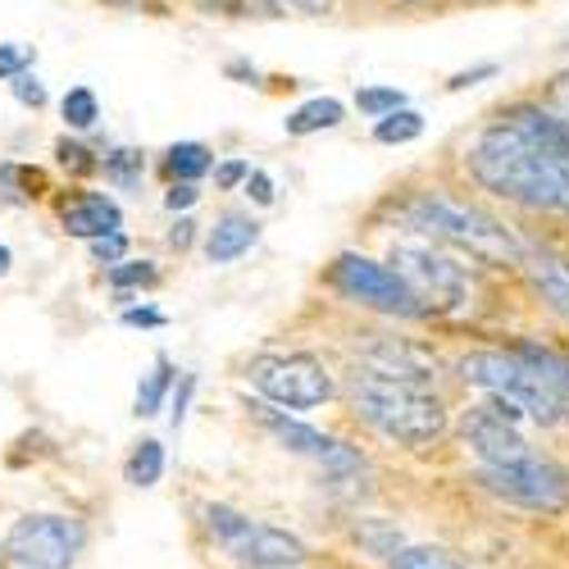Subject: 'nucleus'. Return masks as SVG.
Listing matches in <instances>:
<instances>
[{"instance_id":"f257e3e1","label":"nucleus","mask_w":569,"mask_h":569,"mask_svg":"<svg viewBox=\"0 0 569 569\" xmlns=\"http://www.w3.org/2000/svg\"><path fill=\"white\" fill-rule=\"evenodd\" d=\"M397 214L419 237H429V242H438V247H451L469 260L501 264V269H525V260H529V242L501 214H492L488 206L469 201V197L442 192V187L415 192L410 201H401Z\"/></svg>"},{"instance_id":"f03ea898","label":"nucleus","mask_w":569,"mask_h":569,"mask_svg":"<svg viewBox=\"0 0 569 569\" xmlns=\"http://www.w3.org/2000/svg\"><path fill=\"white\" fill-rule=\"evenodd\" d=\"M351 406L373 433H383L388 442L410 447V451L438 447L447 438V429H451L447 401L438 392L392 383V378H378V373H365V369L356 373V383H351Z\"/></svg>"},{"instance_id":"7ed1b4c3","label":"nucleus","mask_w":569,"mask_h":569,"mask_svg":"<svg viewBox=\"0 0 569 569\" xmlns=\"http://www.w3.org/2000/svg\"><path fill=\"white\" fill-rule=\"evenodd\" d=\"M456 373H460L465 388L483 392L488 401L515 406L529 423H538V429H560V423H569V406L551 388V378L533 360L519 356L515 347L469 351V356L456 360Z\"/></svg>"},{"instance_id":"20e7f679","label":"nucleus","mask_w":569,"mask_h":569,"mask_svg":"<svg viewBox=\"0 0 569 569\" xmlns=\"http://www.w3.org/2000/svg\"><path fill=\"white\" fill-rule=\"evenodd\" d=\"M388 264L401 273V282L419 297L429 315H456L469 301V269L429 237H406L392 247Z\"/></svg>"},{"instance_id":"39448f33","label":"nucleus","mask_w":569,"mask_h":569,"mask_svg":"<svg viewBox=\"0 0 569 569\" xmlns=\"http://www.w3.org/2000/svg\"><path fill=\"white\" fill-rule=\"evenodd\" d=\"M479 488L492 492L497 501L529 510V515H565L569 510V465L556 456H525L510 465L479 469Z\"/></svg>"},{"instance_id":"423d86ee","label":"nucleus","mask_w":569,"mask_h":569,"mask_svg":"<svg viewBox=\"0 0 569 569\" xmlns=\"http://www.w3.org/2000/svg\"><path fill=\"white\" fill-rule=\"evenodd\" d=\"M206 525L214 533V542L237 560V565H251V569H297L306 565V542L292 538L288 529H273V525H256V519L237 515L228 506H206Z\"/></svg>"},{"instance_id":"0eeeda50","label":"nucleus","mask_w":569,"mask_h":569,"mask_svg":"<svg viewBox=\"0 0 569 569\" xmlns=\"http://www.w3.org/2000/svg\"><path fill=\"white\" fill-rule=\"evenodd\" d=\"M328 288L338 297L365 306V310H378V315H392V319H429V310L419 306V297L401 282V273L392 264H378L369 256H338L328 264Z\"/></svg>"},{"instance_id":"6e6552de","label":"nucleus","mask_w":569,"mask_h":569,"mask_svg":"<svg viewBox=\"0 0 569 569\" xmlns=\"http://www.w3.org/2000/svg\"><path fill=\"white\" fill-rule=\"evenodd\" d=\"M247 373H251L256 392L278 410H315L323 401H333V373L323 369V360H315L306 351L256 356Z\"/></svg>"},{"instance_id":"1a4fd4ad","label":"nucleus","mask_w":569,"mask_h":569,"mask_svg":"<svg viewBox=\"0 0 569 569\" xmlns=\"http://www.w3.org/2000/svg\"><path fill=\"white\" fill-rule=\"evenodd\" d=\"M529 419L519 415L515 406L506 401H479L469 406L465 419H460V438L465 447L473 451L479 469H492V465H510V460H525L533 456V442H529Z\"/></svg>"},{"instance_id":"9d476101","label":"nucleus","mask_w":569,"mask_h":569,"mask_svg":"<svg viewBox=\"0 0 569 569\" xmlns=\"http://www.w3.org/2000/svg\"><path fill=\"white\" fill-rule=\"evenodd\" d=\"M82 551V525L64 515H23L6 533V556L19 569H73Z\"/></svg>"},{"instance_id":"9b49d317","label":"nucleus","mask_w":569,"mask_h":569,"mask_svg":"<svg viewBox=\"0 0 569 569\" xmlns=\"http://www.w3.org/2000/svg\"><path fill=\"white\" fill-rule=\"evenodd\" d=\"M251 415H256L264 429H269L282 447H288L292 456H310V460H319L328 473H333V479H347V473H365V456H360V451H351L347 442H338V438H328V433L310 429V423H301V419H292V415H282L278 406L256 401Z\"/></svg>"},{"instance_id":"f8f14e48","label":"nucleus","mask_w":569,"mask_h":569,"mask_svg":"<svg viewBox=\"0 0 569 569\" xmlns=\"http://www.w3.org/2000/svg\"><path fill=\"white\" fill-rule=\"evenodd\" d=\"M360 369L378 373V378H392V383H410V388H429L438 378V356L410 342V338H392V333H365V342H356Z\"/></svg>"},{"instance_id":"ddd939ff","label":"nucleus","mask_w":569,"mask_h":569,"mask_svg":"<svg viewBox=\"0 0 569 569\" xmlns=\"http://www.w3.org/2000/svg\"><path fill=\"white\" fill-rule=\"evenodd\" d=\"M525 273L533 282V292L542 297V306L569 328V256L551 247H529Z\"/></svg>"},{"instance_id":"4468645a","label":"nucleus","mask_w":569,"mask_h":569,"mask_svg":"<svg viewBox=\"0 0 569 569\" xmlns=\"http://www.w3.org/2000/svg\"><path fill=\"white\" fill-rule=\"evenodd\" d=\"M119 223H123L119 206L110 197H101V192H82L78 201L64 206V232L87 237V242H101V237L119 232Z\"/></svg>"},{"instance_id":"2eb2a0df","label":"nucleus","mask_w":569,"mask_h":569,"mask_svg":"<svg viewBox=\"0 0 569 569\" xmlns=\"http://www.w3.org/2000/svg\"><path fill=\"white\" fill-rule=\"evenodd\" d=\"M256 242H260V223H256V219H247V214H223V219L210 228V237H206V256H210V264H232L237 256H247Z\"/></svg>"},{"instance_id":"dca6fc26","label":"nucleus","mask_w":569,"mask_h":569,"mask_svg":"<svg viewBox=\"0 0 569 569\" xmlns=\"http://www.w3.org/2000/svg\"><path fill=\"white\" fill-rule=\"evenodd\" d=\"M342 119H347V106H342V101L319 97V101H306L301 110H292L282 123H288L292 137H310V132H323V128H338Z\"/></svg>"},{"instance_id":"f3484780","label":"nucleus","mask_w":569,"mask_h":569,"mask_svg":"<svg viewBox=\"0 0 569 569\" xmlns=\"http://www.w3.org/2000/svg\"><path fill=\"white\" fill-rule=\"evenodd\" d=\"M515 351L525 356V360H533L547 378H551V388L565 397V406H569V351H556V347H538V342H515Z\"/></svg>"},{"instance_id":"a211bd4d","label":"nucleus","mask_w":569,"mask_h":569,"mask_svg":"<svg viewBox=\"0 0 569 569\" xmlns=\"http://www.w3.org/2000/svg\"><path fill=\"white\" fill-rule=\"evenodd\" d=\"M373 137L383 141V147H406V141L423 137V114L406 106V110H397V114H388V119H378V123H373Z\"/></svg>"},{"instance_id":"6ab92c4d","label":"nucleus","mask_w":569,"mask_h":569,"mask_svg":"<svg viewBox=\"0 0 569 569\" xmlns=\"http://www.w3.org/2000/svg\"><path fill=\"white\" fill-rule=\"evenodd\" d=\"M160 473H164V447H160L156 438H147V442L132 451V460H128V483H137V488H156V483H160Z\"/></svg>"},{"instance_id":"aec40b11","label":"nucleus","mask_w":569,"mask_h":569,"mask_svg":"<svg viewBox=\"0 0 569 569\" xmlns=\"http://www.w3.org/2000/svg\"><path fill=\"white\" fill-rule=\"evenodd\" d=\"M210 164H214V160H210V151L201 147V141H178V147L169 151V160H164V169H169L178 182H192V178H201Z\"/></svg>"},{"instance_id":"412c9836","label":"nucleus","mask_w":569,"mask_h":569,"mask_svg":"<svg viewBox=\"0 0 569 569\" xmlns=\"http://www.w3.org/2000/svg\"><path fill=\"white\" fill-rule=\"evenodd\" d=\"M169 383H173V365H169V360H156V369L141 378V388H137V415H141V419H151V415L160 410Z\"/></svg>"},{"instance_id":"4be33fe9","label":"nucleus","mask_w":569,"mask_h":569,"mask_svg":"<svg viewBox=\"0 0 569 569\" xmlns=\"http://www.w3.org/2000/svg\"><path fill=\"white\" fill-rule=\"evenodd\" d=\"M388 565L392 569H465L447 547H401Z\"/></svg>"},{"instance_id":"5701e85b","label":"nucleus","mask_w":569,"mask_h":569,"mask_svg":"<svg viewBox=\"0 0 569 569\" xmlns=\"http://www.w3.org/2000/svg\"><path fill=\"white\" fill-rule=\"evenodd\" d=\"M356 110L369 114V119H388V114L406 110V91H397V87H360L356 91Z\"/></svg>"},{"instance_id":"b1692460","label":"nucleus","mask_w":569,"mask_h":569,"mask_svg":"<svg viewBox=\"0 0 569 569\" xmlns=\"http://www.w3.org/2000/svg\"><path fill=\"white\" fill-rule=\"evenodd\" d=\"M60 110H64V123L69 128H91V123L101 119V101H97V91H91V87H73Z\"/></svg>"},{"instance_id":"393cba45","label":"nucleus","mask_w":569,"mask_h":569,"mask_svg":"<svg viewBox=\"0 0 569 569\" xmlns=\"http://www.w3.org/2000/svg\"><path fill=\"white\" fill-rule=\"evenodd\" d=\"M156 278H160V273H156L151 260H141V264H114V269H110L114 288H137V282H156Z\"/></svg>"},{"instance_id":"a878e982","label":"nucleus","mask_w":569,"mask_h":569,"mask_svg":"<svg viewBox=\"0 0 569 569\" xmlns=\"http://www.w3.org/2000/svg\"><path fill=\"white\" fill-rule=\"evenodd\" d=\"M106 173H110L114 182H123V187H128V182L141 173V156H137V151H114V156L106 160Z\"/></svg>"},{"instance_id":"bb28decb","label":"nucleus","mask_w":569,"mask_h":569,"mask_svg":"<svg viewBox=\"0 0 569 569\" xmlns=\"http://www.w3.org/2000/svg\"><path fill=\"white\" fill-rule=\"evenodd\" d=\"M28 64H32V56L23 51V46H0V78H10V82H14Z\"/></svg>"},{"instance_id":"cd10ccee","label":"nucleus","mask_w":569,"mask_h":569,"mask_svg":"<svg viewBox=\"0 0 569 569\" xmlns=\"http://www.w3.org/2000/svg\"><path fill=\"white\" fill-rule=\"evenodd\" d=\"M123 251H128L123 232H110V237H101V242H91V256H97L101 264H119V260H123Z\"/></svg>"},{"instance_id":"c85d7f7f","label":"nucleus","mask_w":569,"mask_h":569,"mask_svg":"<svg viewBox=\"0 0 569 569\" xmlns=\"http://www.w3.org/2000/svg\"><path fill=\"white\" fill-rule=\"evenodd\" d=\"M14 97H19L23 106H32V110H41V106H46V87H41L37 78H28V73H19V78H14Z\"/></svg>"},{"instance_id":"c756f323","label":"nucleus","mask_w":569,"mask_h":569,"mask_svg":"<svg viewBox=\"0 0 569 569\" xmlns=\"http://www.w3.org/2000/svg\"><path fill=\"white\" fill-rule=\"evenodd\" d=\"M197 197H201V192H197L192 182H173L169 197H164V206H169V210H187V206H197Z\"/></svg>"},{"instance_id":"7c9ffc66","label":"nucleus","mask_w":569,"mask_h":569,"mask_svg":"<svg viewBox=\"0 0 569 569\" xmlns=\"http://www.w3.org/2000/svg\"><path fill=\"white\" fill-rule=\"evenodd\" d=\"M247 178H251V164H247V160H228V164L214 173L219 187H237V182H247Z\"/></svg>"},{"instance_id":"2f4dec72","label":"nucleus","mask_w":569,"mask_h":569,"mask_svg":"<svg viewBox=\"0 0 569 569\" xmlns=\"http://www.w3.org/2000/svg\"><path fill=\"white\" fill-rule=\"evenodd\" d=\"M247 192H251V201H256V206H269V201H273V182H269V173H260V169H256V173L247 178Z\"/></svg>"},{"instance_id":"473e14b6","label":"nucleus","mask_w":569,"mask_h":569,"mask_svg":"<svg viewBox=\"0 0 569 569\" xmlns=\"http://www.w3.org/2000/svg\"><path fill=\"white\" fill-rule=\"evenodd\" d=\"M483 78H497V64H479V69H469V73H456L447 87L460 91V87H473V82H483Z\"/></svg>"},{"instance_id":"72a5a7b5","label":"nucleus","mask_w":569,"mask_h":569,"mask_svg":"<svg viewBox=\"0 0 569 569\" xmlns=\"http://www.w3.org/2000/svg\"><path fill=\"white\" fill-rule=\"evenodd\" d=\"M82 156H87V151H82V147H69V141L60 147V164H64V169H69V164H73V169H97V160H82Z\"/></svg>"},{"instance_id":"f704fd0d","label":"nucleus","mask_w":569,"mask_h":569,"mask_svg":"<svg viewBox=\"0 0 569 569\" xmlns=\"http://www.w3.org/2000/svg\"><path fill=\"white\" fill-rule=\"evenodd\" d=\"M192 232H197V223H192V219H178V228L169 232V242H173L178 251H187V247H192Z\"/></svg>"},{"instance_id":"c9c22d12","label":"nucleus","mask_w":569,"mask_h":569,"mask_svg":"<svg viewBox=\"0 0 569 569\" xmlns=\"http://www.w3.org/2000/svg\"><path fill=\"white\" fill-rule=\"evenodd\" d=\"M123 323H141V328H160V323H164V315H160V310H128V315H123Z\"/></svg>"},{"instance_id":"e433bc0d","label":"nucleus","mask_w":569,"mask_h":569,"mask_svg":"<svg viewBox=\"0 0 569 569\" xmlns=\"http://www.w3.org/2000/svg\"><path fill=\"white\" fill-rule=\"evenodd\" d=\"M187 397H192V378H182V388H178V401H173V429L182 423V406H187Z\"/></svg>"},{"instance_id":"4c0bfd02","label":"nucleus","mask_w":569,"mask_h":569,"mask_svg":"<svg viewBox=\"0 0 569 569\" xmlns=\"http://www.w3.org/2000/svg\"><path fill=\"white\" fill-rule=\"evenodd\" d=\"M297 6H301V10H310V14H319V10L333 6V0H297Z\"/></svg>"},{"instance_id":"58836bf2","label":"nucleus","mask_w":569,"mask_h":569,"mask_svg":"<svg viewBox=\"0 0 569 569\" xmlns=\"http://www.w3.org/2000/svg\"><path fill=\"white\" fill-rule=\"evenodd\" d=\"M10 264H14V256H10V247H6V242H0V278L10 273Z\"/></svg>"},{"instance_id":"ea45409f","label":"nucleus","mask_w":569,"mask_h":569,"mask_svg":"<svg viewBox=\"0 0 569 569\" xmlns=\"http://www.w3.org/2000/svg\"><path fill=\"white\" fill-rule=\"evenodd\" d=\"M201 6H210V10H232L237 0H201Z\"/></svg>"},{"instance_id":"a19ab883","label":"nucleus","mask_w":569,"mask_h":569,"mask_svg":"<svg viewBox=\"0 0 569 569\" xmlns=\"http://www.w3.org/2000/svg\"><path fill=\"white\" fill-rule=\"evenodd\" d=\"M551 110H556V114H560V119L569 123V101H565V106H551Z\"/></svg>"},{"instance_id":"79ce46f5","label":"nucleus","mask_w":569,"mask_h":569,"mask_svg":"<svg viewBox=\"0 0 569 569\" xmlns=\"http://www.w3.org/2000/svg\"><path fill=\"white\" fill-rule=\"evenodd\" d=\"M264 6H269V10H278V6H282V0H264Z\"/></svg>"},{"instance_id":"37998d69","label":"nucleus","mask_w":569,"mask_h":569,"mask_svg":"<svg viewBox=\"0 0 569 569\" xmlns=\"http://www.w3.org/2000/svg\"><path fill=\"white\" fill-rule=\"evenodd\" d=\"M114 6H132V0H114Z\"/></svg>"}]
</instances>
